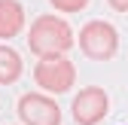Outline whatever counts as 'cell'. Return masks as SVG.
I'll return each mask as SVG.
<instances>
[{
    "label": "cell",
    "instance_id": "obj_1",
    "mask_svg": "<svg viewBox=\"0 0 128 125\" xmlns=\"http://www.w3.org/2000/svg\"><path fill=\"white\" fill-rule=\"evenodd\" d=\"M28 46L37 58H55L73 46V30L61 15H40L28 30Z\"/></svg>",
    "mask_w": 128,
    "mask_h": 125
},
{
    "label": "cell",
    "instance_id": "obj_2",
    "mask_svg": "<svg viewBox=\"0 0 128 125\" xmlns=\"http://www.w3.org/2000/svg\"><path fill=\"white\" fill-rule=\"evenodd\" d=\"M79 49L92 61H110L119 52V30L110 22H101V18L86 22L79 28Z\"/></svg>",
    "mask_w": 128,
    "mask_h": 125
},
{
    "label": "cell",
    "instance_id": "obj_3",
    "mask_svg": "<svg viewBox=\"0 0 128 125\" xmlns=\"http://www.w3.org/2000/svg\"><path fill=\"white\" fill-rule=\"evenodd\" d=\"M34 82L49 92V95H61V92H67L73 82H76V67L70 64L67 58H40L37 67H34Z\"/></svg>",
    "mask_w": 128,
    "mask_h": 125
},
{
    "label": "cell",
    "instance_id": "obj_4",
    "mask_svg": "<svg viewBox=\"0 0 128 125\" xmlns=\"http://www.w3.org/2000/svg\"><path fill=\"white\" fill-rule=\"evenodd\" d=\"M70 113L76 125H98L110 113V98L101 86H86L70 104Z\"/></svg>",
    "mask_w": 128,
    "mask_h": 125
},
{
    "label": "cell",
    "instance_id": "obj_5",
    "mask_svg": "<svg viewBox=\"0 0 128 125\" xmlns=\"http://www.w3.org/2000/svg\"><path fill=\"white\" fill-rule=\"evenodd\" d=\"M18 119L24 125H61V107L40 92H28L18 98Z\"/></svg>",
    "mask_w": 128,
    "mask_h": 125
},
{
    "label": "cell",
    "instance_id": "obj_6",
    "mask_svg": "<svg viewBox=\"0 0 128 125\" xmlns=\"http://www.w3.org/2000/svg\"><path fill=\"white\" fill-rule=\"evenodd\" d=\"M24 28V6L18 0H0V40H12Z\"/></svg>",
    "mask_w": 128,
    "mask_h": 125
},
{
    "label": "cell",
    "instance_id": "obj_7",
    "mask_svg": "<svg viewBox=\"0 0 128 125\" xmlns=\"http://www.w3.org/2000/svg\"><path fill=\"white\" fill-rule=\"evenodd\" d=\"M24 73V61L22 55L9 49V46H0V86H12L18 82V76Z\"/></svg>",
    "mask_w": 128,
    "mask_h": 125
},
{
    "label": "cell",
    "instance_id": "obj_8",
    "mask_svg": "<svg viewBox=\"0 0 128 125\" xmlns=\"http://www.w3.org/2000/svg\"><path fill=\"white\" fill-rule=\"evenodd\" d=\"M49 3H52L58 12H79V9H86L88 0H49Z\"/></svg>",
    "mask_w": 128,
    "mask_h": 125
},
{
    "label": "cell",
    "instance_id": "obj_9",
    "mask_svg": "<svg viewBox=\"0 0 128 125\" xmlns=\"http://www.w3.org/2000/svg\"><path fill=\"white\" fill-rule=\"evenodd\" d=\"M110 6H113L116 12H128V0H107Z\"/></svg>",
    "mask_w": 128,
    "mask_h": 125
}]
</instances>
